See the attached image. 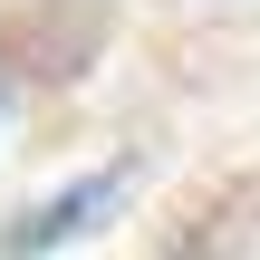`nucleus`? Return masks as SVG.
Returning <instances> with one entry per match:
<instances>
[{"label":"nucleus","instance_id":"f257e3e1","mask_svg":"<svg viewBox=\"0 0 260 260\" xmlns=\"http://www.w3.org/2000/svg\"><path fill=\"white\" fill-rule=\"evenodd\" d=\"M116 193H125V174H116V164H106V174H77L68 193H48V203H39V212L10 232V251L29 260V251H58V241H77V232H87V222H96Z\"/></svg>","mask_w":260,"mask_h":260}]
</instances>
